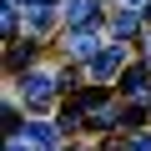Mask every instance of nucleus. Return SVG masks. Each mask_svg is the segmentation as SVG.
<instances>
[{
	"label": "nucleus",
	"mask_w": 151,
	"mask_h": 151,
	"mask_svg": "<svg viewBox=\"0 0 151 151\" xmlns=\"http://www.w3.org/2000/svg\"><path fill=\"white\" fill-rule=\"evenodd\" d=\"M146 65H151V30H146Z\"/></svg>",
	"instance_id": "15"
},
{
	"label": "nucleus",
	"mask_w": 151,
	"mask_h": 151,
	"mask_svg": "<svg viewBox=\"0 0 151 151\" xmlns=\"http://www.w3.org/2000/svg\"><path fill=\"white\" fill-rule=\"evenodd\" d=\"M65 55L70 60H96V35L91 30H70L65 35Z\"/></svg>",
	"instance_id": "4"
},
{
	"label": "nucleus",
	"mask_w": 151,
	"mask_h": 151,
	"mask_svg": "<svg viewBox=\"0 0 151 151\" xmlns=\"http://www.w3.org/2000/svg\"><path fill=\"white\" fill-rule=\"evenodd\" d=\"M25 5H60V0H25Z\"/></svg>",
	"instance_id": "14"
},
{
	"label": "nucleus",
	"mask_w": 151,
	"mask_h": 151,
	"mask_svg": "<svg viewBox=\"0 0 151 151\" xmlns=\"http://www.w3.org/2000/svg\"><path fill=\"white\" fill-rule=\"evenodd\" d=\"M111 30H116V35H131V30H136V10H121V15H116V25H111Z\"/></svg>",
	"instance_id": "12"
},
{
	"label": "nucleus",
	"mask_w": 151,
	"mask_h": 151,
	"mask_svg": "<svg viewBox=\"0 0 151 151\" xmlns=\"http://www.w3.org/2000/svg\"><path fill=\"white\" fill-rule=\"evenodd\" d=\"M65 20H70L76 30H91V25L101 20V5H96V0H65Z\"/></svg>",
	"instance_id": "2"
},
{
	"label": "nucleus",
	"mask_w": 151,
	"mask_h": 151,
	"mask_svg": "<svg viewBox=\"0 0 151 151\" xmlns=\"http://www.w3.org/2000/svg\"><path fill=\"white\" fill-rule=\"evenodd\" d=\"M106 151H151V131H136V136H126V141H111Z\"/></svg>",
	"instance_id": "8"
},
{
	"label": "nucleus",
	"mask_w": 151,
	"mask_h": 151,
	"mask_svg": "<svg viewBox=\"0 0 151 151\" xmlns=\"http://www.w3.org/2000/svg\"><path fill=\"white\" fill-rule=\"evenodd\" d=\"M121 60H126V50H121V45H106V50H96V60H91V76H96V81H111V76L121 70Z\"/></svg>",
	"instance_id": "3"
},
{
	"label": "nucleus",
	"mask_w": 151,
	"mask_h": 151,
	"mask_svg": "<svg viewBox=\"0 0 151 151\" xmlns=\"http://www.w3.org/2000/svg\"><path fill=\"white\" fill-rule=\"evenodd\" d=\"M146 10H151V5H146Z\"/></svg>",
	"instance_id": "17"
},
{
	"label": "nucleus",
	"mask_w": 151,
	"mask_h": 151,
	"mask_svg": "<svg viewBox=\"0 0 151 151\" xmlns=\"http://www.w3.org/2000/svg\"><path fill=\"white\" fill-rule=\"evenodd\" d=\"M121 91H126L131 101H146V96H151V91H146V70H126V76H121Z\"/></svg>",
	"instance_id": "6"
},
{
	"label": "nucleus",
	"mask_w": 151,
	"mask_h": 151,
	"mask_svg": "<svg viewBox=\"0 0 151 151\" xmlns=\"http://www.w3.org/2000/svg\"><path fill=\"white\" fill-rule=\"evenodd\" d=\"M45 25H50V10L35 5V10H30V35H45Z\"/></svg>",
	"instance_id": "11"
},
{
	"label": "nucleus",
	"mask_w": 151,
	"mask_h": 151,
	"mask_svg": "<svg viewBox=\"0 0 151 151\" xmlns=\"http://www.w3.org/2000/svg\"><path fill=\"white\" fill-rule=\"evenodd\" d=\"M25 146H30V141H25V136H20V141H10V151H25Z\"/></svg>",
	"instance_id": "13"
},
{
	"label": "nucleus",
	"mask_w": 151,
	"mask_h": 151,
	"mask_svg": "<svg viewBox=\"0 0 151 151\" xmlns=\"http://www.w3.org/2000/svg\"><path fill=\"white\" fill-rule=\"evenodd\" d=\"M131 5H141V0H131Z\"/></svg>",
	"instance_id": "16"
},
{
	"label": "nucleus",
	"mask_w": 151,
	"mask_h": 151,
	"mask_svg": "<svg viewBox=\"0 0 151 151\" xmlns=\"http://www.w3.org/2000/svg\"><path fill=\"white\" fill-rule=\"evenodd\" d=\"M0 25H5V35H15V25H20V10H15V0H5V10H0Z\"/></svg>",
	"instance_id": "10"
},
{
	"label": "nucleus",
	"mask_w": 151,
	"mask_h": 151,
	"mask_svg": "<svg viewBox=\"0 0 151 151\" xmlns=\"http://www.w3.org/2000/svg\"><path fill=\"white\" fill-rule=\"evenodd\" d=\"M30 55H35V35H30V40H20V45H10L5 65H10V70H25V65H30Z\"/></svg>",
	"instance_id": "7"
},
{
	"label": "nucleus",
	"mask_w": 151,
	"mask_h": 151,
	"mask_svg": "<svg viewBox=\"0 0 151 151\" xmlns=\"http://www.w3.org/2000/svg\"><path fill=\"white\" fill-rule=\"evenodd\" d=\"M55 86H60V76H50V70H25V81H20V91H25L30 106H45L55 96Z\"/></svg>",
	"instance_id": "1"
},
{
	"label": "nucleus",
	"mask_w": 151,
	"mask_h": 151,
	"mask_svg": "<svg viewBox=\"0 0 151 151\" xmlns=\"http://www.w3.org/2000/svg\"><path fill=\"white\" fill-rule=\"evenodd\" d=\"M20 136H25L35 151H55V141H60V136H55V126H45V121H30V126H20Z\"/></svg>",
	"instance_id": "5"
},
{
	"label": "nucleus",
	"mask_w": 151,
	"mask_h": 151,
	"mask_svg": "<svg viewBox=\"0 0 151 151\" xmlns=\"http://www.w3.org/2000/svg\"><path fill=\"white\" fill-rule=\"evenodd\" d=\"M81 126H86V106L76 101V106H65V111H60V131H81Z\"/></svg>",
	"instance_id": "9"
}]
</instances>
